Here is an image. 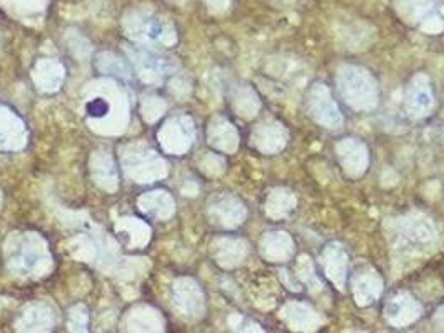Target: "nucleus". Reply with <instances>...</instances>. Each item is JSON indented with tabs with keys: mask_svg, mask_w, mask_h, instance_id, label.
Returning a JSON list of instances; mask_svg holds the SVG:
<instances>
[{
	"mask_svg": "<svg viewBox=\"0 0 444 333\" xmlns=\"http://www.w3.org/2000/svg\"><path fill=\"white\" fill-rule=\"evenodd\" d=\"M107 112H109V103L102 99H94L87 103V113L90 117L100 119V117H104Z\"/></svg>",
	"mask_w": 444,
	"mask_h": 333,
	"instance_id": "f257e3e1",
	"label": "nucleus"
}]
</instances>
